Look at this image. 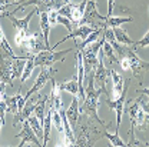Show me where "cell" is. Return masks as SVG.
Here are the masks:
<instances>
[{"label":"cell","mask_w":149,"mask_h":147,"mask_svg":"<svg viewBox=\"0 0 149 147\" xmlns=\"http://www.w3.org/2000/svg\"><path fill=\"white\" fill-rule=\"evenodd\" d=\"M93 74L95 73H91L88 76H85V83H88V89H86V97L83 100L82 104H79V113L80 114H86L89 117H92L93 120L100 124L103 129L108 127V124L99 119L97 116V107H99V96L102 94V90L100 89H96L95 87V83H93Z\"/></svg>","instance_id":"6da1fadb"},{"label":"cell","mask_w":149,"mask_h":147,"mask_svg":"<svg viewBox=\"0 0 149 147\" xmlns=\"http://www.w3.org/2000/svg\"><path fill=\"white\" fill-rule=\"evenodd\" d=\"M92 117L86 116V114H79V120L77 124L73 129L76 133V146L82 147H91L95 146V143L102 137L100 130L97 129V126L93 124Z\"/></svg>","instance_id":"7a4b0ae2"},{"label":"cell","mask_w":149,"mask_h":147,"mask_svg":"<svg viewBox=\"0 0 149 147\" xmlns=\"http://www.w3.org/2000/svg\"><path fill=\"white\" fill-rule=\"evenodd\" d=\"M15 43L19 49L22 50V53L24 55H37L42 50H50L47 47V44L45 43V39L42 32H35V33H22L15 35Z\"/></svg>","instance_id":"3957f363"},{"label":"cell","mask_w":149,"mask_h":147,"mask_svg":"<svg viewBox=\"0 0 149 147\" xmlns=\"http://www.w3.org/2000/svg\"><path fill=\"white\" fill-rule=\"evenodd\" d=\"M105 41H106V39H105L103 33H102V37H100L99 40H95L93 43L85 46V47L80 50L82 60H83V67H85V76H88V74H91V73H95L96 66H97V57H96V55L99 53V50H100V47L103 46Z\"/></svg>","instance_id":"277c9868"},{"label":"cell","mask_w":149,"mask_h":147,"mask_svg":"<svg viewBox=\"0 0 149 147\" xmlns=\"http://www.w3.org/2000/svg\"><path fill=\"white\" fill-rule=\"evenodd\" d=\"M126 113L129 116L130 119V124L138 129L139 131H145L146 127H148V123H149V114L146 111H143V109L141 107V104L133 100V101H129L128 106H126Z\"/></svg>","instance_id":"5b68a950"},{"label":"cell","mask_w":149,"mask_h":147,"mask_svg":"<svg viewBox=\"0 0 149 147\" xmlns=\"http://www.w3.org/2000/svg\"><path fill=\"white\" fill-rule=\"evenodd\" d=\"M105 20H106V17L102 16L97 12L96 0H88L86 9H85V13H83V17L79 21V26L80 24H89V26H92L95 29L105 27Z\"/></svg>","instance_id":"8992f818"},{"label":"cell","mask_w":149,"mask_h":147,"mask_svg":"<svg viewBox=\"0 0 149 147\" xmlns=\"http://www.w3.org/2000/svg\"><path fill=\"white\" fill-rule=\"evenodd\" d=\"M19 7L12 12V14H16L20 10H24L27 6H35L37 9V13L42 12H50V10H59L60 7L65 6L62 0H23L22 3L17 4Z\"/></svg>","instance_id":"52a82bcc"},{"label":"cell","mask_w":149,"mask_h":147,"mask_svg":"<svg viewBox=\"0 0 149 147\" xmlns=\"http://www.w3.org/2000/svg\"><path fill=\"white\" fill-rule=\"evenodd\" d=\"M73 49H66L62 52H53V50H42L37 55H35V64L40 67H52L53 63L65 60V56L70 53Z\"/></svg>","instance_id":"ba28073f"},{"label":"cell","mask_w":149,"mask_h":147,"mask_svg":"<svg viewBox=\"0 0 149 147\" xmlns=\"http://www.w3.org/2000/svg\"><path fill=\"white\" fill-rule=\"evenodd\" d=\"M132 81V79H128L125 81V86H123V90H122V94L115 99V100H111V99H106L105 103L109 106V109L116 113V131L115 133H119V127H120V121H122V113H123V109H125V103H126V94H128V89H129V84Z\"/></svg>","instance_id":"9c48e42d"},{"label":"cell","mask_w":149,"mask_h":147,"mask_svg":"<svg viewBox=\"0 0 149 147\" xmlns=\"http://www.w3.org/2000/svg\"><path fill=\"white\" fill-rule=\"evenodd\" d=\"M103 59H105V55H103V50H102V47H100L97 66H96V70H95V74H93V83H95V87H96V89H100L103 93L109 94L108 90H106V81H108V79H109V76H111V70H108V69L105 67Z\"/></svg>","instance_id":"30bf717a"},{"label":"cell","mask_w":149,"mask_h":147,"mask_svg":"<svg viewBox=\"0 0 149 147\" xmlns=\"http://www.w3.org/2000/svg\"><path fill=\"white\" fill-rule=\"evenodd\" d=\"M86 3L88 0H82L80 3H68L65 4L63 7H60L57 10L59 14L68 17L73 24H79V21L83 17V13H85V9H86Z\"/></svg>","instance_id":"8fae6325"},{"label":"cell","mask_w":149,"mask_h":147,"mask_svg":"<svg viewBox=\"0 0 149 147\" xmlns=\"http://www.w3.org/2000/svg\"><path fill=\"white\" fill-rule=\"evenodd\" d=\"M135 52H136L135 49H129V47H126L125 56L129 59L130 70H132L133 77H136V79L139 80V84L142 86V74H143V72H145V70H148V69H149V61L142 60V59L136 55Z\"/></svg>","instance_id":"7c38bea8"},{"label":"cell","mask_w":149,"mask_h":147,"mask_svg":"<svg viewBox=\"0 0 149 147\" xmlns=\"http://www.w3.org/2000/svg\"><path fill=\"white\" fill-rule=\"evenodd\" d=\"M56 70H53L52 67H40V73L37 76L36 81H35V84H33V87L29 90V92L24 94V99L27 100V99H30L33 94H37L40 89H43V86L52 79V74L55 73Z\"/></svg>","instance_id":"4fadbf2b"},{"label":"cell","mask_w":149,"mask_h":147,"mask_svg":"<svg viewBox=\"0 0 149 147\" xmlns=\"http://www.w3.org/2000/svg\"><path fill=\"white\" fill-rule=\"evenodd\" d=\"M16 137L19 139H22V143L19 144V147L24 146L27 141L29 143H32V144H35V146L40 147V140H39V137L36 136V133L33 131V129L30 127V124H29V121L27 120H23V127H22V131L16 134Z\"/></svg>","instance_id":"5bb4252c"},{"label":"cell","mask_w":149,"mask_h":147,"mask_svg":"<svg viewBox=\"0 0 149 147\" xmlns=\"http://www.w3.org/2000/svg\"><path fill=\"white\" fill-rule=\"evenodd\" d=\"M39 97H40V94H36V97L27 99V101L24 103L23 109L19 111L17 114H15V117H13V127H16L20 121L27 120V117L35 111V107H36V103H37V100H39Z\"/></svg>","instance_id":"9a60e30c"},{"label":"cell","mask_w":149,"mask_h":147,"mask_svg":"<svg viewBox=\"0 0 149 147\" xmlns=\"http://www.w3.org/2000/svg\"><path fill=\"white\" fill-rule=\"evenodd\" d=\"M15 57L6 55H0V79L7 84L13 86V79H12V63Z\"/></svg>","instance_id":"2e32d148"},{"label":"cell","mask_w":149,"mask_h":147,"mask_svg":"<svg viewBox=\"0 0 149 147\" xmlns=\"http://www.w3.org/2000/svg\"><path fill=\"white\" fill-rule=\"evenodd\" d=\"M36 13H37V9H35V10H32L26 17L16 19V17H13V14H12V13L4 12V13H3V17H9L10 19V21H12L13 27L16 29V32H29V23H30V19L33 17Z\"/></svg>","instance_id":"e0dca14e"},{"label":"cell","mask_w":149,"mask_h":147,"mask_svg":"<svg viewBox=\"0 0 149 147\" xmlns=\"http://www.w3.org/2000/svg\"><path fill=\"white\" fill-rule=\"evenodd\" d=\"M79 97L77 96H73V100L69 106V109H66V116H68V120L72 126V129L76 127L77 124V120H79Z\"/></svg>","instance_id":"ac0fdd59"},{"label":"cell","mask_w":149,"mask_h":147,"mask_svg":"<svg viewBox=\"0 0 149 147\" xmlns=\"http://www.w3.org/2000/svg\"><path fill=\"white\" fill-rule=\"evenodd\" d=\"M39 17H40V32H42V35H43L45 43H46L47 47L52 50V46H50V41H49V35H50L52 24H50V21H49L47 12H42V13H39Z\"/></svg>","instance_id":"d6986e66"},{"label":"cell","mask_w":149,"mask_h":147,"mask_svg":"<svg viewBox=\"0 0 149 147\" xmlns=\"http://www.w3.org/2000/svg\"><path fill=\"white\" fill-rule=\"evenodd\" d=\"M57 89L60 92H69L72 96H77L79 94V84H77V73L74 72L73 77L65 83H60L57 84Z\"/></svg>","instance_id":"ffe728a7"},{"label":"cell","mask_w":149,"mask_h":147,"mask_svg":"<svg viewBox=\"0 0 149 147\" xmlns=\"http://www.w3.org/2000/svg\"><path fill=\"white\" fill-rule=\"evenodd\" d=\"M50 124H52V110L49 109L46 116H45V120H43V139H42V147H46L49 140H50Z\"/></svg>","instance_id":"44dd1931"},{"label":"cell","mask_w":149,"mask_h":147,"mask_svg":"<svg viewBox=\"0 0 149 147\" xmlns=\"http://www.w3.org/2000/svg\"><path fill=\"white\" fill-rule=\"evenodd\" d=\"M112 30H113V35H115V40H116V41H119L120 44H125V46H133L135 40H132V39L128 36V33H126L120 26L112 27Z\"/></svg>","instance_id":"7402d4cb"},{"label":"cell","mask_w":149,"mask_h":147,"mask_svg":"<svg viewBox=\"0 0 149 147\" xmlns=\"http://www.w3.org/2000/svg\"><path fill=\"white\" fill-rule=\"evenodd\" d=\"M26 57H15L13 59V63H12V79H17L22 77L23 70H24V66H26Z\"/></svg>","instance_id":"603a6c76"},{"label":"cell","mask_w":149,"mask_h":147,"mask_svg":"<svg viewBox=\"0 0 149 147\" xmlns=\"http://www.w3.org/2000/svg\"><path fill=\"white\" fill-rule=\"evenodd\" d=\"M111 76H112V81H113V97L118 99L122 94L125 81H123V77L120 74H118L115 70H111Z\"/></svg>","instance_id":"cb8c5ba5"},{"label":"cell","mask_w":149,"mask_h":147,"mask_svg":"<svg viewBox=\"0 0 149 147\" xmlns=\"http://www.w3.org/2000/svg\"><path fill=\"white\" fill-rule=\"evenodd\" d=\"M36 64H35V55H27V59H26V66H24V70H23V74L20 77V81L22 84L30 77L32 72L35 70Z\"/></svg>","instance_id":"d4e9b609"},{"label":"cell","mask_w":149,"mask_h":147,"mask_svg":"<svg viewBox=\"0 0 149 147\" xmlns=\"http://www.w3.org/2000/svg\"><path fill=\"white\" fill-rule=\"evenodd\" d=\"M47 100H49L47 96H40L36 103V107H35V114L37 116V119L40 120L42 124H43V120H45V110H46V103H47Z\"/></svg>","instance_id":"484cf974"},{"label":"cell","mask_w":149,"mask_h":147,"mask_svg":"<svg viewBox=\"0 0 149 147\" xmlns=\"http://www.w3.org/2000/svg\"><path fill=\"white\" fill-rule=\"evenodd\" d=\"M133 21V17H120V16H108L105 20V27H118L123 23Z\"/></svg>","instance_id":"4316f807"},{"label":"cell","mask_w":149,"mask_h":147,"mask_svg":"<svg viewBox=\"0 0 149 147\" xmlns=\"http://www.w3.org/2000/svg\"><path fill=\"white\" fill-rule=\"evenodd\" d=\"M27 121H29L30 127L33 129V131L36 133L37 137H39V139H43V127H42V123H40V120L37 119L36 114H30V116L27 117Z\"/></svg>","instance_id":"83f0119b"},{"label":"cell","mask_w":149,"mask_h":147,"mask_svg":"<svg viewBox=\"0 0 149 147\" xmlns=\"http://www.w3.org/2000/svg\"><path fill=\"white\" fill-rule=\"evenodd\" d=\"M102 50H103L105 59H108V60H109V63H112V64L119 63L118 57H116V55H115V50H113V47H112V44L109 43V41H105V43H103Z\"/></svg>","instance_id":"f1b7e54d"},{"label":"cell","mask_w":149,"mask_h":147,"mask_svg":"<svg viewBox=\"0 0 149 147\" xmlns=\"http://www.w3.org/2000/svg\"><path fill=\"white\" fill-rule=\"evenodd\" d=\"M102 137H106V139L111 141L112 146H115V147H125V146H128V143H125V141L119 137V133L109 134L108 131H103V133H102Z\"/></svg>","instance_id":"f546056e"},{"label":"cell","mask_w":149,"mask_h":147,"mask_svg":"<svg viewBox=\"0 0 149 147\" xmlns=\"http://www.w3.org/2000/svg\"><path fill=\"white\" fill-rule=\"evenodd\" d=\"M50 110H52V120H53V124H55V127L57 129L59 134L63 137V136H65V130H63V123H62L60 113H59V110L55 109V107H50Z\"/></svg>","instance_id":"4dcf8cb0"},{"label":"cell","mask_w":149,"mask_h":147,"mask_svg":"<svg viewBox=\"0 0 149 147\" xmlns=\"http://www.w3.org/2000/svg\"><path fill=\"white\" fill-rule=\"evenodd\" d=\"M57 23L63 24L69 33L73 30V29H72V27H73V23H72V21H70V20H69L68 17H65V16H62V14H59V13H57Z\"/></svg>","instance_id":"1f68e13d"},{"label":"cell","mask_w":149,"mask_h":147,"mask_svg":"<svg viewBox=\"0 0 149 147\" xmlns=\"http://www.w3.org/2000/svg\"><path fill=\"white\" fill-rule=\"evenodd\" d=\"M148 46H149V29H148V33L142 37L141 40L133 43V49L136 50V47H148Z\"/></svg>","instance_id":"d6a6232c"},{"label":"cell","mask_w":149,"mask_h":147,"mask_svg":"<svg viewBox=\"0 0 149 147\" xmlns=\"http://www.w3.org/2000/svg\"><path fill=\"white\" fill-rule=\"evenodd\" d=\"M119 64H120V67H122V70H123V72H129V70H130L129 59H128L126 56L120 57V60H119Z\"/></svg>","instance_id":"836d02e7"},{"label":"cell","mask_w":149,"mask_h":147,"mask_svg":"<svg viewBox=\"0 0 149 147\" xmlns=\"http://www.w3.org/2000/svg\"><path fill=\"white\" fill-rule=\"evenodd\" d=\"M136 101L141 104V107L143 109V111H146V113L149 114V100L143 99V97H138V99H136Z\"/></svg>","instance_id":"e575fe53"},{"label":"cell","mask_w":149,"mask_h":147,"mask_svg":"<svg viewBox=\"0 0 149 147\" xmlns=\"http://www.w3.org/2000/svg\"><path fill=\"white\" fill-rule=\"evenodd\" d=\"M7 0H0V19L3 17V13L6 12V9H7Z\"/></svg>","instance_id":"d590c367"},{"label":"cell","mask_w":149,"mask_h":147,"mask_svg":"<svg viewBox=\"0 0 149 147\" xmlns=\"http://www.w3.org/2000/svg\"><path fill=\"white\" fill-rule=\"evenodd\" d=\"M4 90H6V83L0 79V99H4Z\"/></svg>","instance_id":"8d00e7d4"},{"label":"cell","mask_w":149,"mask_h":147,"mask_svg":"<svg viewBox=\"0 0 149 147\" xmlns=\"http://www.w3.org/2000/svg\"><path fill=\"white\" fill-rule=\"evenodd\" d=\"M113 4H115V0H108V16H112L113 13Z\"/></svg>","instance_id":"74e56055"},{"label":"cell","mask_w":149,"mask_h":147,"mask_svg":"<svg viewBox=\"0 0 149 147\" xmlns=\"http://www.w3.org/2000/svg\"><path fill=\"white\" fill-rule=\"evenodd\" d=\"M138 94H143V96H148L149 97V87H146V89H145V87H143V89H139V90H138Z\"/></svg>","instance_id":"f35d334b"},{"label":"cell","mask_w":149,"mask_h":147,"mask_svg":"<svg viewBox=\"0 0 149 147\" xmlns=\"http://www.w3.org/2000/svg\"><path fill=\"white\" fill-rule=\"evenodd\" d=\"M23 0H7V4L10 6V4H19V3H22Z\"/></svg>","instance_id":"ab89813d"},{"label":"cell","mask_w":149,"mask_h":147,"mask_svg":"<svg viewBox=\"0 0 149 147\" xmlns=\"http://www.w3.org/2000/svg\"><path fill=\"white\" fill-rule=\"evenodd\" d=\"M3 126H4V120L0 117V131H1V127H3Z\"/></svg>","instance_id":"60d3db41"},{"label":"cell","mask_w":149,"mask_h":147,"mask_svg":"<svg viewBox=\"0 0 149 147\" xmlns=\"http://www.w3.org/2000/svg\"><path fill=\"white\" fill-rule=\"evenodd\" d=\"M62 1H63L65 4H68V3H70V0H62Z\"/></svg>","instance_id":"b9f144b4"}]
</instances>
